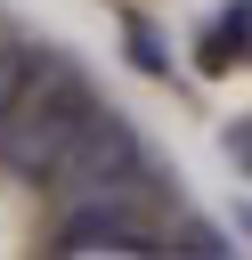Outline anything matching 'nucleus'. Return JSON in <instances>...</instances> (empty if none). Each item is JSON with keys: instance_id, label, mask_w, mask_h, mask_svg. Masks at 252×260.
<instances>
[{"instance_id": "0eeeda50", "label": "nucleus", "mask_w": 252, "mask_h": 260, "mask_svg": "<svg viewBox=\"0 0 252 260\" xmlns=\"http://www.w3.org/2000/svg\"><path fill=\"white\" fill-rule=\"evenodd\" d=\"M171 252H187V260H219V252H236V244H228L211 219H179V228H171Z\"/></svg>"}, {"instance_id": "7ed1b4c3", "label": "nucleus", "mask_w": 252, "mask_h": 260, "mask_svg": "<svg viewBox=\"0 0 252 260\" xmlns=\"http://www.w3.org/2000/svg\"><path fill=\"white\" fill-rule=\"evenodd\" d=\"M49 252H171L154 228H146V211L138 203H122V195H98V203H65V219H57V244Z\"/></svg>"}, {"instance_id": "423d86ee", "label": "nucleus", "mask_w": 252, "mask_h": 260, "mask_svg": "<svg viewBox=\"0 0 252 260\" xmlns=\"http://www.w3.org/2000/svg\"><path fill=\"white\" fill-rule=\"evenodd\" d=\"M33 65H41V49H33V41H0V106H16V98H24Z\"/></svg>"}, {"instance_id": "6e6552de", "label": "nucleus", "mask_w": 252, "mask_h": 260, "mask_svg": "<svg viewBox=\"0 0 252 260\" xmlns=\"http://www.w3.org/2000/svg\"><path fill=\"white\" fill-rule=\"evenodd\" d=\"M228 162H236V171H252V114H244V122H228Z\"/></svg>"}, {"instance_id": "39448f33", "label": "nucleus", "mask_w": 252, "mask_h": 260, "mask_svg": "<svg viewBox=\"0 0 252 260\" xmlns=\"http://www.w3.org/2000/svg\"><path fill=\"white\" fill-rule=\"evenodd\" d=\"M122 49H130L138 73H171V49H163V32H154L146 16H122Z\"/></svg>"}, {"instance_id": "f03ea898", "label": "nucleus", "mask_w": 252, "mask_h": 260, "mask_svg": "<svg viewBox=\"0 0 252 260\" xmlns=\"http://www.w3.org/2000/svg\"><path fill=\"white\" fill-rule=\"evenodd\" d=\"M49 187H57L65 203H98V195L138 203V195H163V162L146 154V138H138L114 106H98V114H89V130L65 146V162L49 171Z\"/></svg>"}, {"instance_id": "20e7f679", "label": "nucleus", "mask_w": 252, "mask_h": 260, "mask_svg": "<svg viewBox=\"0 0 252 260\" xmlns=\"http://www.w3.org/2000/svg\"><path fill=\"white\" fill-rule=\"evenodd\" d=\"M252 57V0H228L203 32H195V65L203 73H228V65H244Z\"/></svg>"}, {"instance_id": "f257e3e1", "label": "nucleus", "mask_w": 252, "mask_h": 260, "mask_svg": "<svg viewBox=\"0 0 252 260\" xmlns=\"http://www.w3.org/2000/svg\"><path fill=\"white\" fill-rule=\"evenodd\" d=\"M89 114H98L89 73H81L65 49H41V65H33L24 98H16V106H0V171H16V179H33V187H49V171H57V162H65V146L89 130Z\"/></svg>"}]
</instances>
